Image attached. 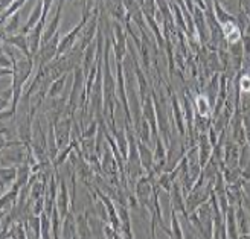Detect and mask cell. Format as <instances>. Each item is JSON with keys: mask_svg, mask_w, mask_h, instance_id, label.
Returning a JSON list of instances; mask_svg holds the SVG:
<instances>
[{"mask_svg": "<svg viewBox=\"0 0 250 239\" xmlns=\"http://www.w3.org/2000/svg\"><path fill=\"white\" fill-rule=\"evenodd\" d=\"M224 219H226V232L228 238H240L238 232V219H235V206H229L226 215H224Z\"/></svg>", "mask_w": 250, "mask_h": 239, "instance_id": "9c48e42d", "label": "cell"}, {"mask_svg": "<svg viewBox=\"0 0 250 239\" xmlns=\"http://www.w3.org/2000/svg\"><path fill=\"white\" fill-rule=\"evenodd\" d=\"M153 194H154V187H153V183L149 181V177L148 175H141V177L137 179V184H136V197H137V201H139L142 207L149 209L151 217L154 218L156 210L151 206V195Z\"/></svg>", "mask_w": 250, "mask_h": 239, "instance_id": "6da1fadb", "label": "cell"}, {"mask_svg": "<svg viewBox=\"0 0 250 239\" xmlns=\"http://www.w3.org/2000/svg\"><path fill=\"white\" fill-rule=\"evenodd\" d=\"M195 104H197V110H198V115H200V116L205 118V116L209 115V102H208V98H205V96H198Z\"/></svg>", "mask_w": 250, "mask_h": 239, "instance_id": "e0dca14e", "label": "cell"}, {"mask_svg": "<svg viewBox=\"0 0 250 239\" xmlns=\"http://www.w3.org/2000/svg\"><path fill=\"white\" fill-rule=\"evenodd\" d=\"M238 163H240V146L236 142L229 140L228 146H224V166L233 169L238 168Z\"/></svg>", "mask_w": 250, "mask_h": 239, "instance_id": "3957f363", "label": "cell"}, {"mask_svg": "<svg viewBox=\"0 0 250 239\" xmlns=\"http://www.w3.org/2000/svg\"><path fill=\"white\" fill-rule=\"evenodd\" d=\"M8 41L12 43V44H16V46H19V49H21L23 52L29 57V50H28V47H29V40H28L24 35H14V37H12V39H9Z\"/></svg>", "mask_w": 250, "mask_h": 239, "instance_id": "4fadbf2b", "label": "cell"}, {"mask_svg": "<svg viewBox=\"0 0 250 239\" xmlns=\"http://www.w3.org/2000/svg\"><path fill=\"white\" fill-rule=\"evenodd\" d=\"M243 123H244V130H246V137H247V140L250 143V115L244 116Z\"/></svg>", "mask_w": 250, "mask_h": 239, "instance_id": "44dd1931", "label": "cell"}, {"mask_svg": "<svg viewBox=\"0 0 250 239\" xmlns=\"http://www.w3.org/2000/svg\"><path fill=\"white\" fill-rule=\"evenodd\" d=\"M240 89L243 92H250V77H247V75H244V77L240 80Z\"/></svg>", "mask_w": 250, "mask_h": 239, "instance_id": "d6986e66", "label": "cell"}, {"mask_svg": "<svg viewBox=\"0 0 250 239\" xmlns=\"http://www.w3.org/2000/svg\"><path fill=\"white\" fill-rule=\"evenodd\" d=\"M40 217H42V238H52V235L49 233L52 227V222L49 219V213L44 210Z\"/></svg>", "mask_w": 250, "mask_h": 239, "instance_id": "9a60e30c", "label": "cell"}, {"mask_svg": "<svg viewBox=\"0 0 250 239\" xmlns=\"http://www.w3.org/2000/svg\"><path fill=\"white\" fill-rule=\"evenodd\" d=\"M17 175V168H2V172H0V177H2V192L5 191V186H11L12 183H16Z\"/></svg>", "mask_w": 250, "mask_h": 239, "instance_id": "8fae6325", "label": "cell"}, {"mask_svg": "<svg viewBox=\"0 0 250 239\" xmlns=\"http://www.w3.org/2000/svg\"><path fill=\"white\" fill-rule=\"evenodd\" d=\"M57 207L60 212L61 219H64L66 215L70 212L69 210V192H67V186H66V180H60V192L57 197Z\"/></svg>", "mask_w": 250, "mask_h": 239, "instance_id": "5b68a950", "label": "cell"}, {"mask_svg": "<svg viewBox=\"0 0 250 239\" xmlns=\"http://www.w3.org/2000/svg\"><path fill=\"white\" fill-rule=\"evenodd\" d=\"M62 82H64V77H61L57 82H54V84H52V89H51V92H49V95H51V96L58 95V92L62 89Z\"/></svg>", "mask_w": 250, "mask_h": 239, "instance_id": "ac0fdd59", "label": "cell"}, {"mask_svg": "<svg viewBox=\"0 0 250 239\" xmlns=\"http://www.w3.org/2000/svg\"><path fill=\"white\" fill-rule=\"evenodd\" d=\"M96 128H98V123L93 122V125H90V128L83 134V139H90V137H93L96 134Z\"/></svg>", "mask_w": 250, "mask_h": 239, "instance_id": "ffe728a7", "label": "cell"}, {"mask_svg": "<svg viewBox=\"0 0 250 239\" xmlns=\"http://www.w3.org/2000/svg\"><path fill=\"white\" fill-rule=\"evenodd\" d=\"M169 198H171L172 210L182 212L185 217H188V212H186V199H185V194H183V187H180L179 181H174L172 183V187H171V191H169Z\"/></svg>", "mask_w": 250, "mask_h": 239, "instance_id": "7a4b0ae2", "label": "cell"}, {"mask_svg": "<svg viewBox=\"0 0 250 239\" xmlns=\"http://www.w3.org/2000/svg\"><path fill=\"white\" fill-rule=\"evenodd\" d=\"M55 140L58 149H62L66 145H69V136H70V120H62L57 123L55 127Z\"/></svg>", "mask_w": 250, "mask_h": 239, "instance_id": "8992f818", "label": "cell"}, {"mask_svg": "<svg viewBox=\"0 0 250 239\" xmlns=\"http://www.w3.org/2000/svg\"><path fill=\"white\" fill-rule=\"evenodd\" d=\"M61 6H62V0L60 2V6H58V11H57V16H55V19L52 20V23L49 24V28L46 29V32H44V35H43V39H42V43H46V41H49L51 39H54V34H55V31H57V26H58V21H60V16H61Z\"/></svg>", "mask_w": 250, "mask_h": 239, "instance_id": "7c38bea8", "label": "cell"}, {"mask_svg": "<svg viewBox=\"0 0 250 239\" xmlns=\"http://www.w3.org/2000/svg\"><path fill=\"white\" fill-rule=\"evenodd\" d=\"M20 146H21V145H20ZM20 146H19V148H20ZM19 148H17V151H16V157H21V159H24V154H20V151H19ZM11 157H12L11 154H6V156L3 154V160L6 159L8 161H11V160H12Z\"/></svg>", "mask_w": 250, "mask_h": 239, "instance_id": "603a6c76", "label": "cell"}, {"mask_svg": "<svg viewBox=\"0 0 250 239\" xmlns=\"http://www.w3.org/2000/svg\"><path fill=\"white\" fill-rule=\"evenodd\" d=\"M171 232H172V238H183L185 235L182 233V227H180V222H179V218L176 215V210H172V215H171Z\"/></svg>", "mask_w": 250, "mask_h": 239, "instance_id": "2e32d148", "label": "cell"}, {"mask_svg": "<svg viewBox=\"0 0 250 239\" xmlns=\"http://www.w3.org/2000/svg\"><path fill=\"white\" fill-rule=\"evenodd\" d=\"M212 151H214V145L210 143L209 136L206 133H202V136H200V145H198V160L202 168H205L206 163L210 160Z\"/></svg>", "mask_w": 250, "mask_h": 239, "instance_id": "277c9868", "label": "cell"}, {"mask_svg": "<svg viewBox=\"0 0 250 239\" xmlns=\"http://www.w3.org/2000/svg\"><path fill=\"white\" fill-rule=\"evenodd\" d=\"M17 23H19V16H14V17L11 19V24H9V26H6V31L8 32H14L19 28Z\"/></svg>", "mask_w": 250, "mask_h": 239, "instance_id": "7402d4cb", "label": "cell"}, {"mask_svg": "<svg viewBox=\"0 0 250 239\" xmlns=\"http://www.w3.org/2000/svg\"><path fill=\"white\" fill-rule=\"evenodd\" d=\"M61 236L62 238H80L78 236V225H77V218H73V213L69 212L66 218L62 219L61 225Z\"/></svg>", "mask_w": 250, "mask_h": 239, "instance_id": "52a82bcc", "label": "cell"}, {"mask_svg": "<svg viewBox=\"0 0 250 239\" xmlns=\"http://www.w3.org/2000/svg\"><path fill=\"white\" fill-rule=\"evenodd\" d=\"M87 213L84 215H80L77 217V225H78V236L80 238H92L93 233H92V227H90V222L87 219Z\"/></svg>", "mask_w": 250, "mask_h": 239, "instance_id": "30bf717a", "label": "cell"}, {"mask_svg": "<svg viewBox=\"0 0 250 239\" xmlns=\"http://www.w3.org/2000/svg\"><path fill=\"white\" fill-rule=\"evenodd\" d=\"M137 146H139V154H141V161L142 166L146 172H151V169L154 168V159H153V151L148 148L146 143H144L142 140L137 142Z\"/></svg>", "mask_w": 250, "mask_h": 239, "instance_id": "ba28073f", "label": "cell"}, {"mask_svg": "<svg viewBox=\"0 0 250 239\" xmlns=\"http://www.w3.org/2000/svg\"><path fill=\"white\" fill-rule=\"evenodd\" d=\"M81 89V70L80 69H77V78H75V84H73V92H72V95H70V102H69V105H70V108H73L75 105H77V96H78V90Z\"/></svg>", "mask_w": 250, "mask_h": 239, "instance_id": "5bb4252c", "label": "cell"}]
</instances>
